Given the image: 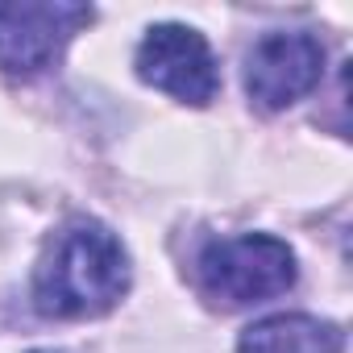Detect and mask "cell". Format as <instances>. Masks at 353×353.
I'll return each mask as SVG.
<instances>
[{
	"label": "cell",
	"instance_id": "6da1fadb",
	"mask_svg": "<svg viewBox=\"0 0 353 353\" xmlns=\"http://www.w3.org/2000/svg\"><path fill=\"white\" fill-rule=\"evenodd\" d=\"M133 287V258L125 241L100 221L63 225L34 266V307L46 320H96L108 316Z\"/></svg>",
	"mask_w": 353,
	"mask_h": 353
},
{
	"label": "cell",
	"instance_id": "7a4b0ae2",
	"mask_svg": "<svg viewBox=\"0 0 353 353\" xmlns=\"http://www.w3.org/2000/svg\"><path fill=\"white\" fill-rule=\"evenodd\" d=\"M192 274L212 307L233 312L287 295L299 279V258L274 233H233L208 241L196 254Z\"/></svg>",
	"mask_w": 353,
	"mask_h": 353
},
{
	"label": "cell",
	"instance_id": "3957f363",
	"mask_svg": "<svg viewBox=\"0 0 353 353\" xmlns=\"http://www.w3.org/2000/svg\"><path fill=\"white\" fill-rule=\"evenodd\" d=\"M96 21L92 5L71 0H5L0 5V75L34 79L59 67L75 34Z\"/></svg>",
	"mask_w": 353,
	"mask_h": 353
},
{
	"label": "cell",
	"instance_id": "277c9868",
	"mask_svg": "<svg viewBox=\"0 0 353 353\" xmlns=\"http://www.w3.org/2000/svg\"><path fill=\"white\" fill-rule=\"evenodd\" d=\"M133 71L145 88L192 108H208L221 92V63L208 38L183 21H154L133 50Z\"/></svg>",
	"mask_w": 353,
	"mask_h": 353
},
{
	"label": "cell",
	"instance_id": "5b68a950",
	"mask_svg": "<svg viewBox=\"0 0 353 353\" xmlns=\"http://www.w3.org/2000/svg\"><path fill=\"white\" fill-rule=\"evenodd\" d=\"M245 96L262 112H283L324 79V42L303 30H270L245 54Z\"/></svg>",
	"mask_w": 353,
	"mask_h": 353
},
{
	"label": "cell",
	"instance_id": "8992f818",
	"mask_svg": "<svg viewBox=\"0 0 353 353\" xmlns=\"http://www.w3.org/2000/svg\"><path fill=\"white\" fill-rule=\"evenodd\" d=\"M237 353H345V332L307 312H279L241 328Z\"/></svg>",
	"mask_w": 353,
	"mask_h": 353
},
{
	"label": "cell",
	"instance_id": "52a82bcc",
	"mask_svg": "<svg viewBox=\"0 0 353 353\" xmlns=\"http://www.w3.org/2000/svg\"><path fill=\"white\" fill-rule=\"evenodd\" d=\"M34 353H54V349H34Z\"/></svg>",
	"mask_w": 353,
	"mask_h": 353
}]
</instances>
